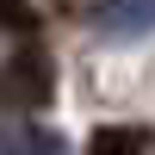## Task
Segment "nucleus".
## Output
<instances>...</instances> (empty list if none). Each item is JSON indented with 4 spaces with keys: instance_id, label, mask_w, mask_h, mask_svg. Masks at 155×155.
I'll return each instance as SVG.
<instances>
[{
    "instance_id": "obj_1",
    "label": "nucleus",
    "mask_w": 155,
    "mask_h": 155,
    "mask_svg": "<svg viewBox=\"0 0 155 155\" xmlns=\"http://www.w3.org/2000/svg\"><path fill=\"white\" fill-rule=\"evenodd\" d=\"M6 93L19 99V106H44V99H50V56H44V50H19V56H12Z\"/></svg>"
},
{
    "instance_id": "obj_2",
    "label": "nucleus",
    "mask_w": 155,
    "mask_h": 155,
    "mask_svg": "<svg viewBox=\"0 0 155 155\" xmlns=\"http://www.w3.org/2000/svg\"><path fill=\"white\" fill-rule=\"evenodd\" d=\"M143 130H130V124H106V130H93V143H87V155H143Z\"/></svg>"
},
{
    "instance_id": "obj_3",
    "label": "nucleus",
    "mask_w": 155,
    "mask_h": 155,
    "mask_svg": "<svg viewBox=\"0 0 155 155\" xmlns=\"http://www.w3.org/2000/svg\"><path fill=\"white\" fill-rule=\"evenodd\" d=\"M0 19H6L12 31H31V25H37V19H31V6H25V0H0Z\"/></svg>"
}]
</instances>
